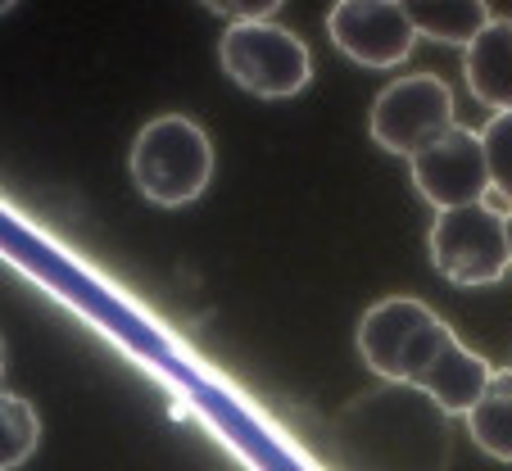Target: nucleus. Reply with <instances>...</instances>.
I'll use <instances>...</instances> for the list:
<instances>
[{
	"label": "nucleus",
	"instance_id": "f257e3e1",
	"mask_svg": "<svg viewBox=\"0 0 512 471\" xmlns=\"http://www.w3.org/2000/svg\"><path fill=\"white\" fill-rule=\"evenodd\" d=\"M358 354L381 381L413 385L431 395L445 413H472L485 395L494 367L454 336L422 299L390 295L358 318Z\"/></svg>",
	"mask_w": 512,
	"mask_h": 471
},
{
	"label": "nucleus",
	"instance_id": "f03ea898",
	"mask_svg": "<svg viewBox=\"0 0 512 471\" xmlns=\"http://www.w3.org/2000/svg\"><path fill=\"white\" fill-rule=\"evenodd\" d=\"M331 453L345 471H445V408L413 385L386 381L331 422Z\"/></svg>",
	"mask_w": 512,
	"mask_h": 471
},
{
	"label": "nucleus",
	"instance_id": "7ed1b4c3",
	"mask_svg": "<svg viewBox=\"0 0 512 471\" xmlns=\"http://www.w3.org/2000/svg\"><path fill=\"white\" fill-rule=\"evenodd\" d=\"M127 168H132L141 200L159 204V209H186L213 182V141L186 114L150 118L136 132Z\"/></svg>",
	"mask_w": 512,
	"mask_h": 471
},
{
	"label": "nucleus",
	"instance_id": "20e7f679",
	"mask_svg": "<svg viewBox=\"0 0 512 471\" xmlns=\"http://www.w3.org/2000/svg\"><path fill=\"white\" fill-rule=\"evenodd\" d=\"M218 64L241 91L259 100L300 96L313 82V55L281 23H232L218 41Z\"/></svg>",
	"mask_w": 512,
	"mask_h": 471
},
{
	"label": "nucleus",
	"instance_id": "39448f33",
	"mask_svg": "<svg viewBox=\"0 0 512 471\" xmlns=\"http://www.w3.org/2000/svg\"><path fill=\"white\" fill-rule=\"evenodd\" d=\"M454 123V91L445 77L435 73H413L399 77L372 100L368 114V136L395 159H413L431 141L449 132Z\"/></svg>",
	"mask_w": 512,
	"mask_h": 471
},
{
	"label": "nucleus",
	"instance_id": "423d86ee",
	"mask_svg": "<svg viewBox=\"0 0 512 471\" xmlns=\"http://www.w3.org/2000/svg\"><path fill=\"white\" fill-rule=\"evenodd\" d=\"M431 263L449 286H494L512 268L508 227L490 204L435 213L431 222Z\"/></svg>",
	"mask_w": 512,
	"mask_h": 471
},
{
	"label": "nucleus",
	"instance_id": "0eeeda50",
	"mask_svg": "<svg viewBox=\"0 0 512 471\" xmlns=\"http://www.w3.org/2000/svg\"><path fill=\"white\" fill-rule=\"evenodd\" d=\"M408 173H413L417 195L435 213L485 204V195H490V168H485L481 132H467V127H449L440 141L417 150L408 159Z\"/></svg>",
	"mask_w": 512,
	"mask_h": 471
},
{
	"label": "nucleus",
	"instance_id": "6e6552de",
	"mask_svg": "<svg viewBox=\"0 0 512 471\" xmlns=\"http://www.w3.org/2000/svg\"><path fill=\"white\" fill-rule=\"evenodd\" d=\"M327 37L363 68H395L413 55V23L399 0H340L327 14Z\"/></svg>",
	"mask_w": 512,
	"mask_h": 471
},
{
	"label": "nucleus",
	"instance_id": "1a4fd4ad",
	"mask_svg": "<svg viewBox=\"0 0 512 471\" xmlns=\"http://www.w3.org/2000/svg\"><path fill=\"white\" fill-rule=\"evenodd\" d=\"M463 73L485 109L512 114V23H490L463 50Z\"/></svg>",
	"mask_w": 512,
	"mask_h": 471
},
{
	"label": "nucleus",
	"instance_id": "9d476101",
	"mask_svg": "<svg viewBox=\"0 0 512 471\" xmlns=\"http://www.w3.org/2000/svg\"><path fill=\"white\" fill-rule=\"evenodd\" d=\"M404 14L417 37L463 50L490 28V5L485 0H404Z\"/></svg>",
	"mask_w": 512,
	"mask_h": 471
},
{
	"label": "nucleus",
	"instance_id": "9b49d317",
	"mask_svg": "<svg viewBox=\"0 0 512 471\" xmlns=\"http://www.w3.org/2000/svg\"><path fill=\"white\" fill-rule=\"evenodd\" d=\"M467 431H472L476 449L490 453L494 462H512V367L490 376L485 395L467 413Z\"/></svg>",
	"mask_w": 512,
	"mask_h": 471
},
{
	"label": "nucleus",
	"instance_id": "f8f14e48",
	"mask_svg": "<svg viewBox=\"0 0 512 471\" xmlns=\"http://www.w3.org/2000/svg\"><path fill=\"white\" fill-rule=\"evenodd\" d=\"M41 444V417L23 395L0 390V471H19Z\"/></svg>",
	"mask_w": 512,
	"mask_h": 471
},
{
	"label": "nucleus",
	"instance_id": "ddd939ff",
	"mask_svg": "<svg viewBox=\"0 0 512 471\" xmlns=\"http://www.w3.org/2000/svg\"><path fill=\"white\" fill-rule=\"evenodd\" d=\"M481 150L490 168V191L512 200V114H494L481 127Z\"/></svg>",
	"mask_w": 512,
	"mask_h": 471
},
{
	"label": "nucleus",
	"instance_id": "4468645a",
	"mask_svg": "<svg viewBox=\"0 0 512 471\" xmlns=\"http://www.w3.org/2000/svg\"><path fill=\"white\" fill-rule=\"evenodd\" d=\"M209 10L213 14H223V19H232V23H268L272 14L281 10L277 0H245V5H236V0H209Z\"/></svg>",
	"mask_w": 512,
	"mask_h": 471
},
{
	"label": "nucleus",
	"instance_id": "2eb2a0df",
	"mask_svg": "<svg viewBox=\"0 0 512 471\" xmlns=\"http://www.w3.org/2000/svg\"><path fill=\"white\" fill-rule=\"evenodd\" d=\"M503 227H508V259H512V209L503 213Z\"/></svg>",
	"mask_w": 512,
	"mask_h": 471
},
{
	"label": "nucleus",
	"instance_id": "dca6fc26",
	"mask_svg": "<svg viewBox=\"0 0 512 471\" xmlns=\"http://www.w3.org/2000/svg\"><path fill=\"white\" fill-rule=\"evenodd\" d=\"M5 363H10V354H5V336H0V381H5Z\"/></svg>",
	"mask_w": 512,
	"mask_h": 471
},
{
	"label": "nucleus",
	"instance_id": "f3484780",
	"mask_svg": "<svg viewBox=\"0 0 512 471\" xmlns=\"http://www.w3.org/2000/svg\"><path fill=\"white\" fill-rule=\"evenodd\" d=\"M0 14H10V5H5V0H0Z\"/></svg>",
	"mask_w": 512,
	"mask_h": 471
}]
</instances>
